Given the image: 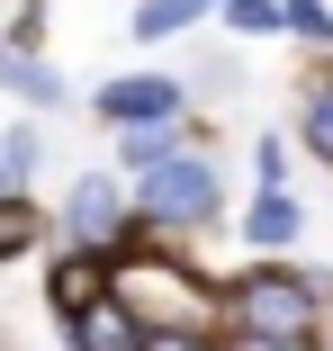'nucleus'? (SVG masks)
<instances>
[{
  "label": "nucleus",
  "mask_w": 333,
  "mask_h": 351,
  "mask_svg": "<svg viewBox=\"0 0 333 351\" xmlns=\"http://www.w3.org/2000/svg\"><path fill=\"white\" fill-rule=\"evenodd\" d=\"M180 108V82H162V73H145V82H108L99 90V117H117V126H162Z\"/></svg>",
  "instance_id": "obj_3"
},
{
  "label": "nucleus",
  "mask_w": 333,
  "mask_h": 351,
  "mask_svg": "<svg viewBox=\"0 0 333 351\" xmlns=\"http://www.w3.org/2000/svg\"><path fill=\"white\" fill-rule=\"evenodd\" d=\"M136 198H145V217L189 226V217H208V207H217V171L180 154V162H162V171H136Z\"/></svg>",
  "instance_id": "obj_2"
},
{
  "label": "nucleus",
  "mask_w": 333,
  "mask_h": 351,
  "mask_svg": "<svg viewBox=\"0 0 333 351\" xmlns=\"http://www.w3.org/2000/svg\"><path fill=\"white\" fill-rule=\"evenodd\" d=\"M243 36H271V27H288V10H280V0H234V10H225Z\"/></svg>",
  "instance_id": "obj_9"
},
{
  "label": "nucleus",
  "mask_w": 333,
  "mask_h": 351,
  "mask_svg": "<svg viewBox=\"0 0 333 351\" xmlns=\"http://www.w3.org/2000/svg\"><path fill=\"white\" fill-rule=\"evenodd\" d=\"M198 10H208V0H145V10H136V36H180Z\"/></svg>",
  "instance_id": "obj_5"
},
{
  "label": "nucleus",
  "mask_w": 333,
  "mask_h": 351,
  "mask_svg": "<svg viewBox=\"0 0 333 351\" xmlns=\"http://www.w3.org/2000/svg\"><path fill=\"white\" fill-rule=\"evenodd\" d=\"M288 27H297V36H333V27H324V0H288Z\"/></svg>",
  "instance_id": "obj_10"
},
{
  "label": "nucleus",
  "mask_w": 333,
  "mask_h": 351,
  "mask_svg": "<svg viewBox=\"0 0 333 351\" xmlns=\"http://www.w3.org/2000/svg\"><path fill=\"white\" fill-rule=\"evenodd\" d=\"M306 145L333 162V82H315V90H306Z\"/></svg>",
  "instance_id": "obj_7"
},
{
  "label": "nucleus",
  "mask_w": 333,
  "mask_h": 351,
  "mask_svg": "<svg viewBox=\"0 0 333 351\" xmlns=\"http://www.w3.org/2000/svg\"><path fill=\"white\" fill-rule=\"evenodd\" d=\"M225 306L243 315V333H280V342H297V324H306V279H288V270H252V279H234V289H225Z\"/></svg>",
  "instance_id": "obj_1"
},
{
  "label": "nucleus",
  "mask_w": 333,
  "mask_h": 351,
  "mask_svg": "<svg viewBox=\"0 0 333 351\" xmlns=\"http://www.w3.org/2000/svg\"><path fill=\"white\" fill-rule=\"evenodd\" d=\"M73 342H82V351H145V333L126 324V306H108V298L73 315Z\"/></svg>",
  "instance_id": "obj_4"
},
{
  "label": "nucleus",
  "mask_w": 333,
  "mask_h": 351,
  "mask_svg": "<svg viewBox=\"0 0 333 351\" xmlns=\"http://www.w3.org/2000/svg\"><path fill=\"white\" fill-rule=\"evenodd\" d=\"M145 351H217V342H198V333H180V324H162V333H145Z\"/></svg>",
  "instance_id": "obj_11"
},
{
  "label": "nucleus",
  "mask_w": 333,
  "mask_h": 351,
  "mask_svg": "<svg viewBox=\"0 0 333 351\" xmlns=\"http://www.w3.org/2000/svg\"><path fill=\"white\" fill-rule=\"evenodd\" d=\"M288 234H297V207H288V198L271 189V198L252 207V243H288Z\"/></svg>",
  "instance_id": "obj_6"
},
{
  "label": "nucleus",
  "mask_w": 333,
  "mask_h": 351,
  "mask_svg": "<svg viewBox=\"0 0 333 351\" xmlns=\"http://www.w3.org/2000/svg\"><path fill=\"white\" fill-rule=\"evenodd\" d=\"M0 189H10V171H0Z\"/></svg>",
  "instance_id": "obj_13"
},
{
  "label": "nucleus",
  "mask_w": 333,
  "mask_h": 351,
  "mask_svg": "<svg viewBox=\"0 0 333 351\" xmlns=\"http://www.w3.org/2000/svg\"><path fill=\"white\" fill-rule=\"evenodd\" d=\"M108 217H117V198H108V189L90 180V189L73 198V234H108Z\"/></svg>",
  "instance_id": "obj_8"
},
{
  "label": "nucleus",
  "mask_w": 333,
  "mask_h": 351,
  "mask_svg": "<svg viewBox=\"0 0 333 351\" xmlns=\"http://www.w3.org/2000/svg\"><path fill=\"white\" fill-rule=\"evenodd\" d=\"M225 351H306V342H280V333H234Z\"/></svg>",
  "instance_id": "obj_12"
}]
</instances>
